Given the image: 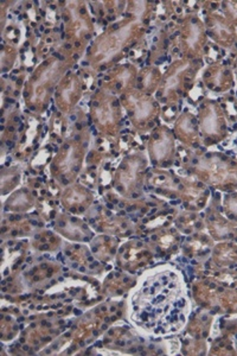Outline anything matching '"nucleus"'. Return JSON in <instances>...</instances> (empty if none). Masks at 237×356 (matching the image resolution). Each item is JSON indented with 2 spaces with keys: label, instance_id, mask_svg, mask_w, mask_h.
Returning <instances> with one entry per match:
<instances>
[{
  "label": "nucleus",
  "instance_id": "obj_1",
  "mask_svg": "<svg viewBox=\"0 0 237 356\" xmlns=\"http://www.w3.org/2000/svg\"><path fill=\"white\" fill-rule=\"evenodd\" d=\"M173 285L171 290L158 291V285L145 286L132 300L133 315L138 323L156 332H174L183 320L185 300Z\"/></svg>",
  "mask_w": 237,
  "mask_h": 356
}]
</instances>
